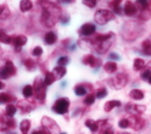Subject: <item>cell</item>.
Masks as SVG:
<instances>
[{
	"label": "cell",
	"mask_w": 151,
	"mask_h": 134,
	"mask_svg": "<svg viewBox=\"0 0 151 134\" xmlns=\"http://www.w3.org/2000/svg\"><path fill=\"white\" fill-rule=\"evenodd\" d=\"M151 17V12L149 11V9H144V11H142V14H141V18L143 20H148L149 18Z\"/></svg>",
	"instance_id": "obj_44"
},
{
	"label": "cell",
	"mask_w": 151,
	"mask_h": 134,
	"mask_svg": "<svg viewBox=\"0 0 151 134\" xmlns=\"http://www.w3.org/2000/svg\"><path fill=\"white\" fill-rule=\"evenodd\" d=\"M66 71L67 70H66V68L64 66H57V67H55L52 72L54 73L56 80H61L64 75H66Z\"/></svg>",
	"instance_id": "obj_17"
},
{
	"label": "cell",
	"mask_w": 151,
	"mask_h": 134,
	"mask_svg": "<svg viewBox=\"0 0 151 134\" xmlns=\"http://www.w3.org/2000/svg\"><path fill=\"white\" fill-rule=\"evenodd\" d=\"M119 127L122 128V129L129 128V120H128V118H122V120L119 122Z\"/></svg>",
	"instance_id": "obj_40"
},
{
	"label": "cell",
	"mask_w": 151,
	"mask_h": 134,
	"mask_svg": "<svg viewBox=\"0 0 151 134\" xmlns=\"http://www.w3.org/2000/svg\"><path fill=\"white\" fill-rule=\"evenodd\" d=\"M128 83V75L126 73H118L114 77H111L108 80V84L111 88L120 90L124 88Z\"/></svg>",
	"instance_id": "obj_5"
},
{
	"label": "cell",
	"mask_w": 151,
	"mask_h": 134,
	"mask_svg": "<svg viewBox=\"0 0 151 134\" xmlns=\"http://www.w3.org/2000/svg\"><path fill=\"white\" fill-rule=\"evenodd\" d=\"M151 75V70L148 68H144V71L141 73V79L144 81H148V79L150 78Z\"/></svg>",
	"instance_id": "obj_39"
},
{
	"label": "cell",
	"mask_w": 151,
	"mask_h": 134,
	"mask_svg": "<svg viewBox=\"0 0 151 134\" xmlns=\"http://www.w3.org/2000/svg\"><path fill=\"white\" fill-rule=\"evenodd\" d=\"M60 134H67V133H64V132H63V133H60Z\"/></svg>",
	"instance_id": "obj_54"
},
{
	"label": "cell",
	"mask_w": 151,
	"mask_h": 134,
	"mask_svg": "<svg viewBox=\"0 0 151 134\" xmlns=\"http://www.w3.org/2000/svg\"><path fill=\"white\" fill-rule=\"evenodd\" d=\"M109 59H112V60H120V56L116 54H113V52H111V54H109Z\"/></svg>",
	"instance_id": "obj_47"
},
{
	"label": "cell",
	"mask_w": 151,
	"mask_h": 134,
	"mask_svg": "<svg viewBox=\"0 0 151 134\" xmlns=\"http://www.w3.org/2000/svg\"><path fill=\"white\" fill-rule=\"evenodd\" d=\"M75 93L78 95V97H83L85 94L87 93V89L85 87L84 85H78V86H76L75 87Z\"/></svg>",
	"instance_id": "obj_29"
},
{
	"label": "cell",
	"mask_w": 151,
	"mask_h": 134,
	"mask_svg": "<svg viewBox=\"0 0 151 134\" xmlns=\"http://www.w3.org/2000/svg\"><path fill=\"white\" fill-rule=\"evenodd\" d=\"M42 54H43V49H42V47H40V46H36L35 48L32 50V54H33L34 57H40Z\"/></svg>",
	"instance_id": "obj_41"
},
{
	"label": "cell",
	"mask_w": 151,
	"mask_h": 134,
	"mask_svg": "<svg viewBox=\"0 0 151 134\" xmlns=\"http://www.w3.org/2000/svg\"><path fill=\"white\" fill-rule=\"evenodd\" d=\"M121 1H122V0H114V1L110 2V4H109V5H110L112 9H114V7H116V6H120Z\"/></svg>",
	"instance_id": "obj_46"
},
{
	"label": "cell",
	"mask_w": 151,
	"mask_h": 134,
	"mask_svg": "<svg viewBox=\"0 0 151 134\" xmlns=\"http://www.w3.org/2000/svg\"><path fill=\"white\" fill-rule=\"evenodd\" d=\"M60 21H61L62 24H66V22H68L69 21V17L68 16H64L63 18L60 19Z\"/></svg>",
	"instance_id": "obj_48"
},
{
	"label": "cell",
	"mask_w": 151,
	"mask_h": 134,
	"mask_svg": "<svg viewBox=\"0 0 151 134\" xmlns=\"http://www.w3.org/2000/svg\"><path fill=\"white\" fill-rule=\"evenodd\" d=\"M104 70L108 73H114L118 70V65H116V63H114V62L108 61L107 63L104 64Z\"/></svg>",
	"instance_id": "obj_20"
},
{
	"label": "cell",
	"mask_w": 151,
	"mask_h": 134,
	"mask_svg": "<svg viewBox=\"0 0 151 134\" xmlns=\"http://www.w3.org/2000/svg\"><path fill=\"white\" fill-rule=\"evenodd\" d=\"M12 42L15 45V47H16V52H21V47L27 43V38L23 35H20L18 37L12 38Z\"/></svg>",
	"instance_id": "obj_13"
},
{
	"label": "cell",
	"mask_w": 151,
	"mask_h": 134,
	"mask_svg": "<svg viewBox=\"0 0 151 134\" xmlns=\"http://www.w3.org/2000/svg\"><path fill=\"white\" fill-rule=\"evenodd\" d=\"M69 63V58L66 56L60 57L59 60H58V65L59 66H66Z\"/></svg>",
	"instance_id": "obj_38"
},
{
	"label": "cell",
	"mask_w": 151,
	"mask_h": 134,
	"mask_svg": "<svg viewBox=\"0 0 151 134\" xmlns=\"http://www.w3.org/2000/svg\"><path fill=\"white\" fill-rule=\"evenodd\" d=\"M9 77H11V75L7 72L6 68H5L4 66H3V67H0V79H7V78H9Z\"/></svg>",
	"instance_id": "obj_43"
},
{
	"label": "cell",
	"mask_w": 151,
	"mask_h": 134,
	"mask_svg": "<svg viewBox=\"0 0 151 134\" xmlns=\"http://www.w3.org/2000/svg\"><path fill=\"white\" fill-rule=\"evenodd\" d=\"M148 83H149V84L151 85V75H150V78L148 79Z\"/></svg>",
	"instance_id": "obj_53"
},
{
	"label": "cell",
	"mask_w": 151,
	"mask_h": 134,
	"mask_svg": "<svg viewBox=\"0 0 151 134\" xmlns=\"http://www.w3.org/2000/svg\"><path fill=\"white\" fill-rule=\"evenodd\" d=\"M142 48L143 52L146 56H151V36H149L147 39H145L142 43Z\"/></svg>",
	"instance_id": "obj_18"
},
{
	"label": "cell",
	"mask_w": 151,
	"mask_h": 134,
	"mask_svg": "<svg viewBox=\"0 0 151 134\" xmlns=\"http://www.w3.org/2000/svg\"><path fill=\"white\" fill-rule=\"evenodd\" d=\"M120 106H121L120 101L111 100V101H108V102L105 103V105H104V110L106 111V112H110L113 108H116V107H120Z\"/></svg>",
	"instance_id": "obj_19"
},
{
	"label": "cell",
	"mask_w": 151,
	"mask_h": 134,
	"mask_svg": "<svg viewBox=\"0 0 151 134\" xmlns=\"http://www.w3.org/2000/svg\"><path fill=\"white\" fill-rule=\"evenodd\" d=\"M32 9H33V2H32L31 0H21V2H20V11L22 13L28 12Z\"/></svg>",
	"instance_id": "obj_22"
},
{
	"label": "cell",
	"mask_w": 151,
	"mask_h": 134,
	"mask_svg": "<svg viewBox=\"0 0 151 134\" xmlns=\"http://www.w3.org/2000/svg\"><path fill=\"white\" fill-rule=\"evenodd\" d=\"M96 33V25L92 23H85L79 29V34L80 36H84V37H88L91 36Z\"/></svg>",
	"instance_id": "obj_12"
},
{
	"label": "cell",
	"mask_w": 151,
	"mask_h": 134,
	"mask_svg": "<svg viewBox=\"0 0 151 134\" xmlns=\"http://www.w3.org/2000/svg\"><path fill=\"white\" fill-rule=\"evenodd\" d=\"M13 134H14V133H13Z\"/></svg>",
	"instance_id": "obj_55"
},
{
	"label": "cell",
	"mask_w": 151,
	"mask_h": 134,
	"mask_svg": "<svg viewBox=\"0 0 151 134\" xmlns=\"http://www.w3.org/2000/svg\"><path fill=\"white\" fill-rule=\"evenodd\" d=\"M13 97L7 93H0V104H4L7 102H11Z\"/></svg>",
	"instance_id": "obj_37"
},
{
	"label": "cell",
	"mask_w": 151,
	"mask_h": 134,
	"mask_svg": "<svg viewBox=\"0 0 151 134\" xmlns=\"http://www.w3.org/2000/svg\"><path fill=\"white\" fill-rule=\"evenodd\" d=\"M32 134H50V133L42 127L41 129H38V130H35V131H33V132H32Z\"/></svg>",
	"instance_id": "obj_45"
},
{
	"label": "cell",
	"mask_w": 151,
	"mask_h": 134,
	"mask_svg": "<svg viewBox=\"0 0 151 134\" xmlns=\"http://www.w3.org/2000/svg\"><path fill=\"white\" fill-rule=\"evenodd\" d=\"M82 62L85 65H88L90 67H93V68H98V67H100L102 65V60L98 59V58H96L92 54H86L83 58Z\"/></svg>",
	"instance_id": "obj_11"
},
{
	"label": "cell",
	"mask_w": 151,
	"mask_h": 134,
	"mask_svg": "<svg viewBox=\"0 0 151 134\" xmlns=\"http://www.w3.org/2000/svg\"><path fill=\"white\" fill-rule=\"evenodd\" d=\"M129 97H131L132 100H137V101H139V100L144 99L145 94H144V92L139 89H132L131 91L129 92Z\"/></svg>",
	"instance_id": "obj_21"
},
{
	"label": "cell",
	"mask_w": 151,
	"mask_h": 134,
	"mask_svg": "<svg viewBox=\"0 0 151 134\" xmlns=\"http://www.w3.org/2000/svg\"><path fill=\"white\" fill-rule=\"evenodd\" d=\"M124 13H125L126 16H134L137 13V6L134 3H132L131 1H127L124 5Z\"/></svg>",
	"instance_id": "obj_14"
},
{
	"label": "cell",
	"mask_w": 151,
	"mask_h": 134,
	"mask_svg": "<svg viewBox=\"0 0 151 134\" xmlns=\"http://www.w3.org/2000/svg\"><path fill=\"white\" fill-rule=\"evenodd\" d=\"M114 18V14L109 9H98L94 14V21L100 25H105Z\"/></svg>",
	"instance_id": "obj_6"
},
{
	"label": "cell",
	"mask_w": 151,
	"mask_h": 134,
	"mask_svg": "<svg viewBox=\"0 0 151 134\" xmlns=\"http://www.w3.org/2000/svg\"><path fill=\"white\" fill-rule=\"evenodd\" d=\"M145 68H148V69H150V70H151V61L149 62V63L147 64L146 66H145Z\"/></svg>",
	"instance_id": "obj_50"
},
{
	"label": "cell",
	"mask_w": 151,
	"mask_h": 134,
	"mask_svg": "<svg viewBox=\"0 0 151 134\" xmlns=\"http://www.w3.org/2000/svg\"><path fill=\"white\" fill-rule=\"evenodd\" d=\"M137 5L139 7V9L144 11V9H149L150 0H137Z\"/></svg>",
	"instance_id": "obj_31"
},
{
	"label": "cell",
	"mask_w": 151,
	"mask_h": 134,
	"mask_svg": "<svg viewBox=\"0 0 151 134\" xmlns=\"http://www.w3.org/2000/svg\"><path fill=\"white\" fill-rule=\"evenodd\" d=\"M55 81H57V80H56V78H55L54 73H52V72H50V71L45 73L44 83H45V85H46V86H50V85H52V84H54Z\"/></svg>",
	"instance_id": "obj_26"
},
{
	"label": "cell",
	"mask_w": 151,
	"mask_h": 134,
	"mask_svg": "<svg viewBox=\"0 0 151 134\" xmlns=\"http://www.w3.org/2000/svg\"><path fill=\"white\" fill-rule=\"evenodd\" d=\"M41 124H42V127L45 130L50 132V134H60V127L58 126L56 122H55L52 118H48V116H43L42 120H41Z\"/></svg>",
	"instance_id": "obj_8"
},
{
	"label": "cell",
	"mask_w": 151,
	"mask_h": 134,
	"mask_svg": "<svg viewBox=\"0 0 151 134\" xmlns=\"http://www.w3.org/2000/svg\"><path fill=\"white\" fill-rule=\"evenodd\" d=\"M106 95H107V89L106 88H104V87L99 88V89L97 90V92H96V97L99 99V100L104 99Z\"/></svg>",
	"instance_id": "obj_35"
},
{
	"label": "cell",
	"mask_w": 151,
	"mask_h": 134,
	"mask_svg": "<svg viewBox=\"0 0 151 134\" xmlns=\"http://www.w3.org/2000/svg\"><path fill=\"white\" fill-rule=\"evenodd\" d=\"M118 134H130V133H128V132H119Z\"/></svg>",
	"instance_id": "obj_51"
},
{
	"label": "cell",
	"mask_w": 151,
	"mask_h": 134,
	"mask_svg": "<svg viewBox=\"0 0 151 134\" xmlns=\"http://www.w3.org/2000/svg\"><path fill=\"white\" fill-rule=\"evenodd\" d=\"M16 112H17L16 106H14L12 104L7 105L6 108H5V113H6V115H9V116H14L15 114H16Z\"/></svg>",
	"instance_id": "obj_34"
},
{
	"label": "cell",
	"mask_w": 151,
	"mask_h": 134,
	"mask_svg": "<svg viewBox=\"0 0 151 134\" xmlns=\"http://www.w3.org/2000/svg\"><path fill=\"white\" fill-rule=\"evenodd\" d=\"M18 107L22 110H25V112H28V111H32L33 109H35L36 105L35 103L31 101H20L18 103Z\"/></svg>",
	"instance_id": "obj_15"
},
{
	"label": "cell",
	"mask_w": 151,
	"mask_h": 134,
	"mask_svg": "<svg viewBox=\"0 0 151 134\" xmlns=\"http://www.w3.org/2000/svg\"><path fill=\"white\" fill-rule=\"evenodd\" d=\"M4 67L6 68L7 72L9 73V75H11V77H13V75H16V72H17L16 67H15L14 63H13L12 61H6V63H5Z\"/></svg>",
	"instance_id": "obj_25"
},
{
	"label": "cell",
	"mask_w": 151,
	"mask_h": 134,
	"mask_svg": "<svg viewBox=\"0 0 151 134\" xmlns=\"http://www.w3.org/2000/svg\"><path fill=\"white\" fill-rule=\"evenodd\" d=\"M142 33V26L137 22L129 21L126 22L123 26L122 35L123 38L127 41H133L141 36Z\"/></svg>",
	"instance_id": "obj_3"
},
{
	"label": "cell",
	"mask_w": 151,
	"mask_h": 134,
	"mask_svg": "<svg viewBox=\"0 0 151 134\" xmlns=\"http://www.w3.org/2000/svg\"><path fill=\"white\" fill-rule=\"evenodd\" d=\"M23 63H24V66H25L26 69H27L28 71H33V70H35V69H36V63L34 62V60L26 59Z\"/></svg>",
	"instance_id": "obj_32"
},
{
	"label": "cell",
	"mask_w": 151,
	"mask_h": 134,
	"mask_svg": "<svg viewBox=\"0 0 151 134\" xmlns=\"http://www.w3.org/2000/svg\"><path fill=\"white\" fill-rule=\"evenodd\" d=\"M145 66H146L145 61L143 59H139V58H137V59L134 60V62H133V69H134L135 71L143 70V69L145 68Z\"/></svg>",
	"instance_id": "obj_24"
},
{
	"label": "cell",
	"mask_w": 151,
	"mask_h": 134,
	"mask_svg": "<svg viewBox=\"0 0 151 134\" xmlns=\"http://www.w3.org/2000/svg\"><path fill=\"white\" fill-rule=\"evenodd\" d=\"M69 106H70V101L68 97H60L52 105V111L57 114H66L68 112Z\"/></svg>",
	"instance_id": "obj_7"
},
{
	"label": "cell",
	"mask_w": 151,
	"mask_h": 134,
	"mask_svg": "<svg viewBox=\"0 0 151 134\" xmlns=\"http://www.w3.org/2000/svg\"><path fill=\"white\" fill-rule=\"evenodd\" d=\"M33 88L36 99L39 102H41V103H44L45 97H46V85H45L44 80H42L41 77L36 78Z\"/></svg>",
	"instance_id": "obj_4"
},
{
	"label": "cell",
	"mask_w": 151,
	"mask_h": 134,
	"mask_svg": "<svg viewBox=\"0 0 151 134\" xmlns=\"http://www.w3.org/2000/svg\"><path fill=\"white\" fill-rule=\"evenodd\" d=\"M128 120H129V128L135 131H139L145 126V120L141 118V115H130Z\"/></svg>",
	"instance_id": "obj_10"
},
{
	"label": "cell",
	"mask_w": 151,
	"mask_h": 134,
	"mask_svg": "<svg viewBox=\"0 0 151 134\" xmlns=\"http://www.w3.org/2000/svg\"><path fill=\"white\" fill-rule=\"evenodd\" d=\"M0 42L4 43V44H9V43H12V38L9 37L5 32L1 31V29H0Z\"/></svg>",
	"instance_id": "obj_30"
},
{
	"label": "cell",
	"mask_w": 151,
	"mask_h": 134,
	"mask_svg": "<svg viewBox=\"0 0 151 134\" xmlns=\"http://www.w3.org/2000/svg\"><path fill=\"white\" fill-rule=\"evenodd\" d=\"M114 39L116 36L112 32L107 34H98L94 36L93 40H91V48H93L94 52L100 54H106L112 46Z\"/></svg>",
	"instance_id": "obj_2"
},
{
	"label": "cell",
	"mask_w": 151,
	"mask_h": 134,
	"mask_svg": "<svg viewBox=\"0 0 151 134\" xmlns=\"http://www.w3.org/2000/svg\"><path fill=\"white\" fill-rule=\"evenodd\" d=\"M42 9L41 22L46 27H52L61 19V7L52 0H38Z\"/></svg>",
	"instance_id": "obj_1"
},
{
	"label": "cell",
	"mask_w": 151,
	"mask_h": 134,
	"mask_svg": "<svg viewBox=\"0 0 151 134\" xmlns=\"http://www.w3.org/2000/svg\"><path fill=\"white\" fill-rule=\"evenodd\" d=\"M64 2H71V1H73V0H63Z\"/></svg>",
	"instance_id": "obj_52"
},
{
	"label": "cell",
	"mask_w": 151,
	"mask_h": 134,
	"mask_svg": "<svg viewBox=\"0 0 151 134\" xmlns=\"http://www.w3.org/2000/svg\"><path fill=\"white\" fill-rule=\"evenodd\" d=\"M5 88V84L2 82V81H0V90H2Z\"/></svg>",
	"instance_id": "obj_49"
},
{
	"label": "cell",
	"mask_w": 151,
	"mask_h": 134,
	"mask_svg": "<svg viewBox=\"0 0 151 134\" xmlns=\"http://www.w3.org/2000/svg\"><path fill=\"white\" fill-rule=\"evenodd\" d=\"M94 101H96V95L90 93V94H87V95L85 97L84 104L85 105H87V106H90V105H92V104L94 103Z\"/></svg>",
	"instance_id": "obj_36"
},
{
	"label": "cell",
	"mask_w": 151,
	"mask_h": 134,
	"mask_svg": "<svg viewBox=\"0 0 151 134\" xmlns=\"http://www.w3.org/2000/svg\"><path fill=\"white\" fill-rule=\"evenodd\" d=\"M58 40V37H57L56 33L54 32H47L44 36V42L47 45H54L55 43Z\"/></svg>",
	"instance_id": "obj_16"
},
{
	"label": "cell",
	"mask_w": 151,
	"mask_h": 134,
	"mask_svg": "<svg viewBox=\"0 0 151 134\" xmlns=\"http://www.w3.org/2000/svg\"><path fill=\"white\" fill-rule=\"evenodd\" d=\"M78 45L82 49H90V48H91V40H89V39H82V40H79Z\"/></svg>",
	"instance_id": "obj_27"
},
{
	"label": "cell",
	"mask_w": 151,
	"mask_h": 134,
	"mask_svg": "<svg viewBox=\"0 0 151 134\" xmlns=\"http://www.w3.org/2000/svg\"><path fill=\"white\" fill-rule=\"evenodd\" d=\"M82 2L84 5L90 7V9H92V7L97 5V0H82Z\"/></svg>",
	"instance_id": "obj_42"
},
{
	"label": "cell",
	"mask_w": 151,
	"mask_h": 134,
	"mask_svg": "<svg viewBox=\"0 0 151 134\" xmlns=\"http://www.w3.org/2000/svg\"><path fill=\"white\" fill-rule=\"evenodd\" d=\"M125 111L130 113V115H142L146 111V106L129 103L125 106Z\"/></svg>",
	"instance_id": "obj_9"
},
{
	"label": "cell",
	"mask_w": 151,
	"mask_h": 134,
	"mask_svg": "<svg viewBox=\"0 0 151 134\" xmlns=\"http://www.w3.org/2000/svg\"><path fill=\"white\" fill-rule=\"evenodd\" d=\"M20 131L22 132V134H27V132L31 129V120H23L20 123Z\"/></svg>",
	"instance_id": "obj_23"
},
{
	"label": "cell",
	"mask_w": 151,
	"mask_h": 134,
	"mask_svg": "<svg viewBox=\"0 0 151 134\" xmlns=\"http://www.w3.org/2000/svg\"><path fill=\"white\" fill-rule=\"evenodd\" d=\"M22 94L24 97H31L34 94V88L32 85H26L22 89Z\"/></svg>",
	"instance_id": "obj_28"
},
{
	"label": "cell",
	"mask_w": 151,
	"mask_h": 134,
	"mask_svg": "<svg viewBox=\"0 0 151 134\" xmlns=\"http://www.w3.org/2000/svg\"><path fill=\"white\" fill-rule=\"evenodd\" d=\"M9 16V9L5 4L0 5V19H5Z\"/></svg>",
	"instance_id": "obj_33"
}]
</instances>
